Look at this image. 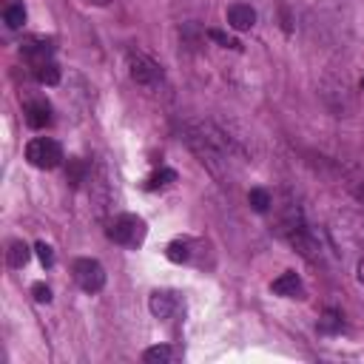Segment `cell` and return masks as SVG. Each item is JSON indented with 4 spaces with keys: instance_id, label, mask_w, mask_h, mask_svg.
Instances as JSON below:
<instances>
[{
    "instance_id": "17",
    "label": "cell",
    "mask_w": 364,
    "mask_h": 364,
    "mask_svg": "<svg viewBox=\"0 0 364 364\" xmlns=\"http://www.w3.org/2000/svg\"><path fill=\"white\" fill-rule=\"evenodd\" d=\"M3 20H6L9 28H20V26L26 23V9H23L20 3H9V6L3 9Z\"/></svg>"
},
{
    "instance_id": "9",
    "label": "cell",
    "mask_w": 364,
    "mask_h": 364,
    "mask_svg": "<svg viewBox=\"0 0 364 364\" xmlns=\"http://www.w3.org/2000/svg\"><path fill=\"white\" fill-rule=\"evenodd\" d=\"M20 51H23V57H26L31 65H37V63H43V60H51L54 46H51L48 40H43V37H31V40L23 43Z\"/></svg>"
},
{
    "instance_id": "14",
    "label": "cell",
    "mask_w": 364,
    "mask_h": 364,
    "mask_svg": "<svg viewBox=\"0 0 364 364\" xmlns=\"http://www.w3.org/2000/svg\"><path fill=\"white\" fill-rule=\"evenodd\" d=\"M28 256H31V250H28V245H26V242H20V239H17V242H11V245H9V253H6L9 267H14V270H17V267H23V264L28 262Z\"/></svg>"
},
{
    "instance_id": "18",
    "label": "cell",
    "mask_w": 364,
    "mask_h": 364,
    "mask_svg": "<svg viewBox=\"0 0 364 364\" xmlns=\"http://www.w3.org/2000/svg\"><path fill=\"white\" fill-rule=\"evenodd\" d=\"M208 37H210L213 43L225 46V48H242V43H239L236 37H230V34H225V31H219V28H210V31H208Z\"/></svg>"
},
{
    "instance_id": "7",
    "label": "cell",
    "mask_w": 364,
    "mask_h": 364,
    "mask_svg": "<svg viewBox=\"0 0 364 364\" xmlns=\"http://www.w3.org/2000/svg\"><path fill=\"white\" fill-rule=\"evenodd\" d=\"M270 290L276 296H284V299H301L304 296V284H301L299 273H293V270H284L279 279H273Z\"/></svg>"
},
{
    "instance_id": "6",
    "label": "cell",
    "mask_w": 364,
    "mask_h": 364,
    "mask_svg": "<svg viewBox=\"0 0 364 364\" xmlns=\"http://www.w3.org/2000/svg\"><path fill=\"white\" fill-rule=\"evenodd\" d=\"M148 307L156 318H173V313L179 310V296L173 290H154L148 299Z\"/></svg>"
},
{
    "instance_id": "4",
    "label": "cell",
    "mask_w": 364,
    "mask_h": 364,
    "mask_svg": "<svg viewBox=\"0 0 364 364\" xmlns=\"http://www.w3.org/2000/svg\"><path fill=\"white\" fill-rule=\"evenodd\" d=\"M128 74L136 85H145V88H159L162 80H165L162 65L156 60H151L148 54H139V51L128 54Z\"/></svg>"
},
{
    "instance_id": "3",
    "label": "cell",
    "mask_w": 364,
    "mask_h": 364,
    "mask_svg": "<svg viewBox=\"0 0 364 364\" xmlns=\"http://www.w3.org/2000/svg\"><path fill=\"white\" fill-rule=\"evenodd\" d=\"M26 159H28V165H34L40 171H51L63 162V148L51 136H37L26 145Z\"/></svg>"
},
{
    "instance_id": "22",
    "label": "cell",
    "mask_w": 364,
    "mask_h": 364,
    "mask_svg": "<svg viewBox=\"0 0 364 364\" xmlns=\"http://www.w3.org/2000/svg\"><path fill=\"white\" fill-rule=\"evenodd\" d=\"M341 327V321H338V316H333V313H327V318L321 321V330H338Z\"/></svg>"
},
{
    "instance_id": "16",
    "label": "cell",
    "mask_w": 364,
    "mask_h": 364,
    "mask_svg": "<svg viewBox=\"0 0 364 364\" xmlns=\"http://www.w3.org/2000/svg\"><path fill=\"white\" fill-rule=\"evenodd\" d=\"M165 256L171 259V262H188L191 259V242L188 239H173L168 247H165Z\"/></svg>"
},
{
    "instance_id": "12",
    "label": "cell",
    "mask_w": 364,
    "mask_h": 364,
    "mask_svg": "<svg viewBox=\"0 0 364 364\" xmlns=\"http://www.w3.org/2000/svg\"><path fill=\"white\" fill-rule=\"evenodd\" d=\"M31 71H34L37 82H43V85H57L60 82V68H57L54 60H43V63L31 65Z\"/></svg>"
},
{
    "instance_id": "24",
    "label": "cell",
    "mask_w": 364,
    "mask_h": 364,
    "mask_svg": "<svg viewBox=\"0 0 364 364\" xmlns=\"http://www.w3.org/2000/svg\"><path fill=\"white\" fill-rule=\"evenodd\" d=\"M358 282H361V284H364V259H361V262H358Z\"/></svg>"
},
{
    "instance_id": "2",
    "label": "cell",
    "mask_w": 364,
    "mask_h": 364,
    "mask_svg": "<svg viewBox=\"0 0 364 364\" xmlns=\"http://www.w3.org/2000/svg\"><path fill=\"white\" fill-rule=\"evenodd\" d=\"M145 233L148 228L136 213H119L108 222V239L122 247H139L145 242Z\"/></svg>"
},
{
    "instance_id": "11",
    "label": "cell",
    "mask_w": 364,
    "mask_h": 364,
    "mask_svg": "<svg viewBox=\"0 0 364 364\" xmlns=\"http://www.w3.org/2000/svg\"><path fill=\"white\" fill-rule=\"evenodd\" d=\"M176 358H179V350H173L171 344H156L142 353V361H148V364H171Z\"/></svg>"
},
{
    "instance_id": "23",
    "label": "cell",
    "mask_w": 364,
    "mask_h": 364,
    "mask_svg": "<svg viewBox=\"0 0 364 364\" xmlns=\"http://www.w3.org/2000/svg\"><path fill=\"white\" fill-rule=\"evenodd\" d=\"M353 196H355V199H358V202L364 205V179H361V182H358L355 188H353Z\"/></svg>"
},
{
    "instance_id": "10",
    "label": "cell",
    "mask_w": 364,
    "mask_h": 364,
    "mask_svg": "<svg viewBox=\"0 0 364 364\" xmlns=\"http://www.w3.org/2000/svg\"><path fill=\"white\" fill-rule=\"evenodd\" d=\"M26 122L31 128H37V131L51 125V105L46 100H28L26 102Z\"/></svg>"
},
{
    "instance_id": "1",
    "label": "cell",
    "mask_w": 364,
    "mask_h": 364,
    "mask_svg": "<svg viewBox=\"0 0 364 364\" xmlns=\"http://www.w3.org/2000/svg\"><path fill=\"white\" fill-rule=\"evenodd\" d=\"M185 142L199 156V162L216 179H222L228 185V179H230V145H228V136L210 122H193V125L185 128Z\"/></svg>"
},
{
    "instance_id": "8",
    "label": "cell",
    "mask_w": 364,
    "mask_h": 364,
    "mask_svg": "<svg viewBox=\"0 0 364 364\" xmlns=\"http://www.w3.org/2000/svg\"><path fill=\"white\" fill-rule=\"evenodd\" d=\"M253 23H256V11H253L250 6H245V3L228 6V26H230V28L247 31V28H253Z\"/></svg>"
},
{
    "instance_id": "20",
    "label": "cell",
    "mask_w": 364,
    "mask_h": 364,
    "mask_svg": "<svg viewBox=\"0 0 364 364\" xmlns=\"http://www.w3.org/2000/svg\"><path fill=\"white\" fill-rule=\"evenodd\" d=\"M34 250H37V256H40L43 267H51V264H54V250H51V245H46V242H37V245H34Z\"/></svg>"
},
{
    "instance_id": "26",
    "label": "cell",
    "mask_w": 364,
    "mask_h": 364,
    "mask_svg": "<svg viewBox=\"0 0 364 364\" xmlns=\"http://www.w3.org/2000/svg\"><path fill=\"white\" fill-rule=\"evenodd\" d=\"M361 88H364V77H361Z\"/></svg>"
},
{
    "instance_id": "25",
    "label": "cell",
    "mask_w": 364,
    "mask_h": 364,
    "mask_svg": "<svg viewBox=\"0 0 364 364\" xmlns=\"http://www.w3.org/2000/svg\"><path fill=\"white\" fill-rule=\"evenodd\" d=\"M88 3H94V6H105V3H111V0H88Z\"/></svg>"
},
{
    "instance_id": "5",
    "label": "cell",
    "mask_w": 364,
    "mask_h": 364,
    "mask_svg": "<svg viewBox=\"0 0 364 364\" xmlns=\"http://www.w3.org/2000/svg\"><path fill=\"white\" fill-rule=\"evenodd\" d=\"M71 273H74V282L80 284V290H85V293H100L105 287V267L97 259H74Z\"/></svg>"
},
{
    "instance_id": "19",
    "label": "cell",
    "mask_w": 364,
    "mask_h": 364,
    "mask_svg": "<svg viewBox=\"0 0 364 364\" xmlns=\"http://www.w3.org/2000/svg\"><path fill=\"white\" fill-rule=\"evenodd\" d=\"M82 173H85V165H82L80 159H71V162H68V182H71V185H80V182H82Z\"/></svg>"
},
{
    "instance_id": "21",
    "label": "cell",
    "mask_w": 364,
    "mask_h": 364,
    "mask_svg": "<svg viewBox=\"0 0 364 364\" xmlns=\"http://www.w3.org/2000/svg\"><path fill=\"white\" fill-rule=\"evenodd\" d=\"M31 293H34V299H37V301H43V304H48V301H51V287H48V284H43V282H34V284H31Z\"/></svg>"
},
{
    "instance_id": "15",
    "label": "cell",
    "mask_w": 364,
    "mask_h": 364,
    "mask_svg": "<svg viewBox=\"0 0 364 364\" xmlns=\"http://www.w3.org/2000/svg\"><path fill=\"white\" fill-rule=\"evenodd\" d=\"M247 202H250V208H253L256 213H267L270 205H273V196H270L264 188H250V191H247Z\"/></svg>"
},
{
    "instance_id": "13",
    "label": "cell",
    "mask_w": 364,
    "mask_h": 364,
    "mask_svg": "<svg viewBox=\"0 0 364 364\" xmlns=\"http://www.w3.org/2000/svg\"><path fill=\"white\" fill-rule=\"evenodd\" d=\"M173 182H176V171H173V168H159V171H154V173L148 176L145 188H148V191H159V188H168V185H173Z\"/></svg>"
}]
</instances>
